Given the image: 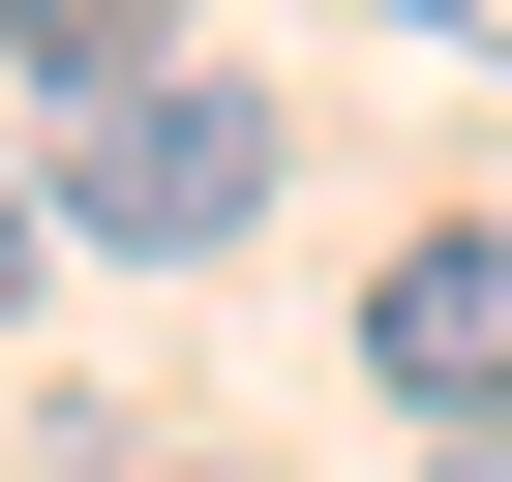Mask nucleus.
Here are the masks:
<instances>
[{
    "label": "nucleus",
    "mask_w": 512,
    "mask_h": 482,
    "mask_svg": "<svg viewBox=\"0 0 512 482\" xmlns=\"http://www.w3.org/2000/svg\"><path fill=\"white\" fill-rule=\"evenodd\" d=\"M241 211H272V91H211V61L61 91V241H121V272H211Z\"/></svg>",
    "instance_id": "nucleus-1"
},
{
    "label": "nucleus",
    "mask_w": 512,
    "mask_h": 482,
    "mask_svg": "<svg viewBox=\"0 0 512 482\" xmlns=\"http://www.w3.org/2000/svg\"><path fill=\"white\" fill-rule=\"evenodd\" d=\"M362 392L392 422H512V211H452V241L362 272Z\"/></svg>",
    "instance_id": "nucleus-2"
},
{
    "label": "nucleus",
    "mask_w": 512,
    "mask_h": 482,
    "mask_svg": "<svg viewBox=\"0 0 512 482\" xmlns=\"http://www.w3.org/2000/svg\"><path fill=\"white\" fill-rule=\"evenodd\" d=\"M181 482H211V452H181Z\"/></svg>",
    "instance_id": "nucleus-7"
},
{
    "label": "nucleus",
    "mask_w": 512,
    "mask_h": 482,
    "mask_svg": "<svg viewBox=\"0 0 512 482\" xmlns=\"http://www.w3.org/2000/svg\"><path fill=\"white\" fill-rule=\"evenodd\" d=\"M452 452H482V482H512V422H452Z\"/></svg>",
    "instance_id": "nucleus-5"
},
{
    "label": "nucleus",
    "mask_w": 512,
    "mask_h": 482,
    "mask_svg": "<svg viewBox=\"0 0 512 482\" xmlns=\"http://www.w3.org/2000/svg\"><path fill=\"white\" fill-rule=\"evenodd\" d=\"M392 31H512V0H392Z\"/></svg>",
    "instance_id": "nucleus-4"
},
{
    "label": "nucleus",
    "mask_w": 512,
    "mask_h": 482,
    "mask_svg": "<svg viewBox=\"0 0 512 482\" xmlns=\"http://www.w3.org/2000/svg\"><path fill=\"white\" fill-rule=\"evenodd\" d=\"M0 272H31V211H0Z\"/></svg>",
    "instance_id": "nucleus-6"
},
{
    "label": "nucleus",
    "mask_w": 512,
    "mask_h": 482,
    "mask_svg": "<svg viewBox=\"0 0 512 482\" xmlns=\"http://www.w3.org/2000/svg\"><path fill=\"white\" fill-rule=\"evenodd\" d=\"M0 61H31V91H151V61H181V0H0Z\"/></svg>",
    "instance_id": "nucleus-3"
}]
</instances>
